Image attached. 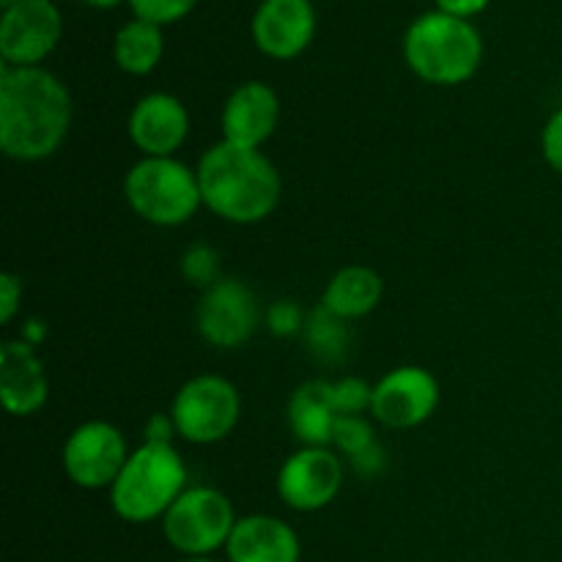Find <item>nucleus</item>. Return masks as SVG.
Returning <instances> with one entry per match:
<instances>
[{"mask_svg":"<svg viewBox=\"0 0 562 562\" xmlns=\"http://www.w3.org/2000/svg\"><path fill=\"white\" fill-rule=\"evenodd\" d=\"M49 384L36 349L25 340L0 344V398L9 415L31 417L47 404Z\"/></svg>","mask_w":562,"mask_h":562,"instance_id":"nucleus-16","label":"nucleus"},{"mask_svg":"<svg viewBox=\"0 0 562 562\" xmlns=\"http://www.w3.org/2000/svg\"><path fill=\"white\" fill-rule=\"evenodd\" d=\"M333 445L349 459H357L376 445V434L362 415H340L333 428Z\"/></svg>","mask_w":562,"mask_h":562,"instance_id":"nucleus-22","label":"nucleus"},{"mask_svg":"<svg viewBox=\"0 0 562 562\" xmlns=\"http://www.w3.org/2000/svg\"><path fill=\"white\" fill-rule=\"evenodd\" d=\"M64 36V16L53 0H16L0 16L3 66H38Z\"/></svg>","mask_w":562,"mask_h":562,"instance_id":"nucleus-10","label":"nucleus"},{"mask_svg":"<svg viewBox=\"0 0 562 562\" xmlns=\"http://www.w3.org/2000/svg\"><path fill=\"white\" fill-rule=\"evenodd\" d=\"M170 417H173L176 431H179V437L184 442H223L241 417L239 390L228 379L217 376V373L192 376L176 393L173 406H170Z\"/></svg>","mask_w":562,"mask_h":562,"instance_id":"nucleus-7","label":"nucleus"},{"mask_svg":"<svg viewBox=\"0 0 562 562\" xmlns=\"http://www.w3.org/2000/svg\"><path fill=\"white\" fill-rule=\"evenodd\" d=\"M22 302V280L16 274H0V322L9 324L16 316Z\"/></svg>","mask_w":562,"mask_h":562,"instance_id":"nucleus-28","label":"nucleus"},{"mask_svg":"<svg viewBox=\"0 0 562 562\" xmlns=\"http://www.w3.org/2000/svg\"><path fill=\"white\" fill-rule=\"evenodd\" d=\"M71 126V97L42 66L0 69V148L16 162L53 157Z\"/></svg>","mask_w":562,"mask_h":562,"instance_id":"nucleus-1","label":"nucleus"},{"mask_svg":"<svg viewBox=\"0 0 562 562\" xmlns=\"http://www.w3.org/2000/svg\"><path fill=\"white\" fill-rule=\"evenodd\" d=\"M541 151H543V159H547L549 168H552L554 173L562 176V108L554 110V113L549 115L547 126H543Z\"/></svg>","mask_w":562,"mask_h":562,"instance_id":"nucleus-27","label":"nucleus"},{"mask_svg":"<svg viewBox=\"0 0 562 562\" xmlns=\"http://www.w3.org/2000/svg\"><path fill=\"white\" fill-rule=\"evenodd\" d=\"M280 121V97L261 80L241 82L225 99L220 126L223 140L241 148H261L274 135Z\"/></svg>","mask_w":562,"mask_h":562,"instance_id":"nucleus-14","label":"nucleus"},{"mask_svg":"<svg viewBox=\"0 0 562 562\" xmlns=\"http://www.w3.org/2000/svg\"><path fill=\"white\" fill-rule=\"evenodd\" d=\"M261 324V307L256 294L234 278H220L203 291L195 311V327L209 346L236 349L256 335Z\"/></svg>","mask_w":562,"mask_h":562,"instance_id":"nucleus-9","label":"nucleus"},{"mask_svg":"<svg viewBox=\"0 0 562 562\" xmlns=\"http://www.w3.org/2000/svg\"><path fill=\"white\" fill-rule=\"evenodd\" d=\"M329 395H333V406L340 415H362V412H371L373 401V387L366 379L346 376L340 382H329Z\"/></svg>","mask_w":562,"mask_h":562,"instance_id":"nucleus-24","label":"nucleus"},{"mask_svg":"<svg viewBox=\"0 0 562 562\" xmlns=\"http://www.w3.org/2000/svg\"><path fill=\"white\" fill-rule=\"evenodd\" d=\"M14 3H16V0H0V5H3V11L11 9V5H14Z\"/></svg>","mask_w":562,"mask_h":562,"instance_id":"nucleus-34","label":"nucleus"},{"mask_svg":"<svg viewBox=\"0 0 562 562\" xmlns=\"http://www.w3.org/2000/svg\"><path fill=\"white\" fill-rule=\"evenodd\" d=\"M203 206L234 225H256L278 209L283 179L261 148L217 143L198 162Z\"/></svg>","mask_w":562,"mask_h":562,"instance_id":"nucleus-2","label":"nucleus"},{"mask_svg":"<svg viewBox=\"0 0 562 562\" xmlns=\"http://www.w3.org/2000/svg\"><path fill=\"white\" fill-rule=\"evenodd\" d=\"M132 9V14L137 20L154 22V25H173V22L184 20L192 9L198 5V0H126Z\"/></svg>","mask_w":562,"mask_h":562,"instance_id":"nucleus-25","label":"nucleus"},{"mask_svg":"<svg viewBox=\"0 0 562 562\" xmlns=\"http://www.w3.org/2000/svg\"><path fill=\"white\" fill-rule=\"evenodd\" d=\"M88 5H93V9H115L119 3H124V0H86Z\"/></svg>","mask_w":562,"mask_h":562,"instance_id":"nucleus-32","label":"nucleus"},{"mask_svg":"<svg viewBox=\"0 0 562 562\" xmlns=\"http://www.w3.org/2000/svg\"><path fill=\"white\" fill-rule=\"evenodd\" d=\"M344 486V464L329 448H300L278 472V494L300 514L322 510Z\"/></svg>","mask_w":562,"mask_h":562,"instance_id":"nucleus-12","label":"nucleus"},{"mask_svg":"<svg viewBox=\"0 0 562 562\" xmlns=\"http://www.w3.org/2000/svg\"><path fill=\"white\" fill-rule=\"evenodd\" d=\"M176 423L170 415H151L146 423V431H143V437H146V442H154V445H173V437H176Z\"/></svg>","mask_w":562,"mask_h":562,"instance_id":"nucleus-29","label":"nucleus"},{"mask_svg":"<svg viewBox=\"0 0 562 562\" xmlns=\"http://www.w3.org/2000/svg\"><path fill=\"white\" fill-rule=\"evenodd\" d=\"M302 340H305V349L311 351L313 360L324 362V366H340L349 355L351 335L344 318L333 316L327 307L318 305L316 311L307 313Z\"/></svg>","mask_w":562,"mask_h":562,"instance_id":"nucleus-21","label":"nucleus"},{"mask_svg":"<svg viewBox=\"0 0 562 562\" xmlns=\"http://www.w3.org/2000/svg\"><path fill=\"white\" fill-rule=\"evenodd\" d=\"M250 33L258 53L267 58H300L316 36V9L311 0H261Z\"/></svg>","mask_w":562,"mask_h":562,"instance_id":"nucleus-13","label":"nucleus"},{"mask_svg":"<svg viewBox=\"0 0 562 562\" xmlns=\"http://www.w3.org/2000/svg\"><path fill=\"white\" fill-rule=\"evenodd\" d=\"M263 322H267L269 333L278 338H294V335H302L307 316L294 300H278L267 307Z\"/></svg>","mask_w":562,"mask_h":562,"instance_id":"nucleus-26","label":"nucleus"},{"mask_svg":"<svg viewBox=\"0 0 562 562\" xmlns=\"http://www.w3.org/2000/svg\"><path fill=\"white\" fill-rule=\"evenodd\" d=\"M130 450L124 434L108 420H88L69 434L64 445V472L86 492L110 488L119 481Z\"/></svg>","mask_w":562,"mask_h":562,"instance_id":"nucleus-8","label":"nucleus"},{"mask_svg":"<svg viewBox=\"0 0 562 562\" xmlns=\"http://www.w3.org/2000/svg\"><path fill=\"white\" fill-rule=\"evenodd\" d=\"M492 0H437V9L459 20H472V16L483 14Z\"/></svg>","mask_w":562,"mask_h":562,"instance_id":"nucleus-30","label":"nucleus"},{"mask_svg":"<svg viewBox=\"0 0 562 562\" xmlns=\"http://www.w3.org/2000/svg\"><path fill=\"white\" fill-rule=\"evenodd\" d=\"M124 198L132 212L159 228H176L203 206L195 170L176 157H143L124 179Z\"/></svg>","mask_w":562,"mask_h":562,"instance_id":"nucleus-5","label":"nucleus"},{"mask_svg":"<svg viewBox=\"0 0 562 562\" xmlns=\"http://www.w3.org/2000/svg\"><path fill=\"white\" fill-rule=\"evenodd\" d=\"M335 420H338V412H335L333 395H329V382L324 379H311L291 395L289 426L302 448H329Z\"/></svg>","mask_w":562,"mask_h":562,"instance_id":"nucleus-18","label":"nucleus"},{"mask_svg":"<svg viewBox=\"0 0 562 562\" xmlns=\"http://www.w3.org/2000/svg\"><path fill=\"white\" fill-rule=\"evenodd\" d=\"M165 55L162 27L146 20H130L113 38V58L121 71L132 77L151 75Z\"/></svg>","mask_w":562,"mask_h":562,"instance_id":"nucleus-20","label":"nucleus"},{"mask_svg":"<svg viewBox=\"0 0 562 562\" xmlns=\"http://www.w3.org/2000/svg\"><path fill=\"white\" fill-rule=\"evenodd\" d=\"M382 294L384 283L379 272H373L371 267H362V263H351V267H344L340 272L333 274V280H329L322 294V305L333 316L344 318V322H355V318L376 311Z\"/></svg>","mask_w":562,"mask_h":562,"instance_id":"nucleus-19","label":"nucleus"},{"mask_svg":"<svg viewBox=\"0 0 562 562\" xmlns=\"http://www.w3.org/2000/svg\"><path fill=\"white\" fill-rule=\"evenodd\" d=\"M187 492V467L173 445L143 442L132 450L119 481L110 486L115 516L130 525L162 519Z\"/></svg>","mask_w":562,"mask_h":562,"instance_id":"nucleus-4","label":"nucleus"},{"mask_svg":"<svg viewBox=\"0 0 562 562\" xmlns=\"http://www.w3.org/2000/svg\"><path fill=\"white\" fill-rule=\"evenodd\" d=\"M190 135V113L173 93L154 91L130 113V140L143 157H173Z\"/></svg>","mask_w":562,"mask_h":562,"instance_id":"nucleus-15","label":"nucleus"},{"mask_svg":"<svg viewBox=\"0 0 562 562\" xmlns=\"http://www.w3.org/2000/svg\"><path fill=\"white\" fill-rule=\"evenodd\" d=\"M404 58L431 86H461L481 69L483 36L470 20L434 9L406 27Z\"/></svg>","mask_w":562,"mask_h":562,"instance_id":"nucleus-3","label":"nucleus"},{"mask_svg":"<svg viewBox=\"0 0 562 562\" xmlns=\"http://www.w3.org/2000/svg\"><path fill=\"white\" fill-rule=\"evenodd\" d=\"M231 499L212 486L187 488L162 516L165 541L184 558H212L228 547L236 527Z\"/></svg>","mask_w":562,"mask_h":562,"instance_id":"nucleus-6","label":"nucleus"},{"mask_svg":"<svg viewBox=\"0 0 562 562\" xmlns=\"http://www.w3.org/2000/svg\"><path fill=\"white\" fill-rule=\"evenodd\" d=\"M181 562H217V560H212V558H184Z\"/></svg>","mask_w":562,"mask_h":562,"instance_id":"nucleus-33","label":"nucleus"},{"mask_svg":"<svg viewBox=\"0 0 562 562\" xmlns=\"http://www.w3.org/2000/svg\"><path fill=\"white\" fill-rule=\"evenodd\" d=\"M181 274L195 289H212L220 280V252L212 245H192L181 256Z\"/></svg>","mask_w":562,"mask_h":562,"instance_id":"nucleus-23","label":"nucleus"},{"mask_svg":"<svg viewBox=\"0 0 562 562\" xmlns=\"http://www.w3.org/2000/svg\"><path fill=\"white\" fill-rule=\"evenodd\" d=\"M231 562H300V536L278 516H241L225 547Z\"/></svg>","mask_w":562,"mask_h":562,"instance_id":"nucleus-17","label":"nucleus"},{"mask_svg":"<svg viewBox=\"0 0 562 562\" xmlns=\"http://www.w3.org/2000/svg\"><path fill=\"white\" fill-rule=\"evenodd\" d=\"M351 464H355L360 472H366V475H376V472L384 467V450L379 448V442H376L371 450H366L362 456L351 459Z\"/></svg>","mask_w":562,"mask_h":562,"instance_id":"nucleus-31","label":"nucleus"},{"mask_svg":"<svg viewBox=\"0 0 562 562\" xmlns=\"http://www.w3.org/2000/svg\"><path fill=\"white\" fill-rule=\"evenodd\" d=\"M439 382L420 366H401L373 384L371 415L387 428H417L437 412Z\"/></svg>","mask_w":562,"mask_h":562,"instance_id":"nucleus-11","label":"nucleus"}]
</instances>
